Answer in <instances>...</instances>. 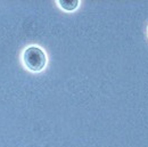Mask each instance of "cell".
Here are the masks:
<instances>
[{"label": "cell", "mask_w": 148, "mask_h": 147, "mask_svg": "<svg viewBox=\"0 0 148 147\" xmlns=\"http://www.w3.org/2000/svg\"><path fill=\"white\" fill-rule=\"evenodd\" d=\"M23 60L29 70L33 72H39L45 67L47 58L41 48L32 46L25 49L23 54Z\"/></svg>", "instance_id": "6da1fadb"}, {"label": "cell", "mask_w": 148, "mask_h": 147, "mask_svg": "<svg viewBox=\"0 0 148 147\" xmlns=\"http://www.w3.org/2000/svg\"><path fill=\"white\" fill-rule=\"evenodd\" d=\"M58 2H59V5H60V7L64 8L65 10H74V9L77 7V5H79V1H77V0H72V1L59 0Z\"/></svg>", "instance_id": "7a4b0ae2"}]
</instances>
